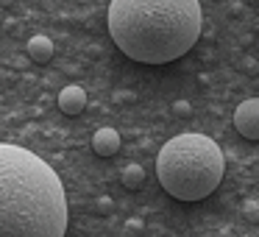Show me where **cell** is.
I'll return each instance as SVG.
<instances>
[{
	"instance_id": "8992f818",
	"label": "cell",
	"mask_w": 259,
	"mask_h": 237,
	"mask_svg": "<svg viewBox=\"0 0 259 237\" xmlns=\"http://www.w3.org/2000/svg\"><path fill=\"white\" fill-rule=\"evenodd\" d=\"M92 151L98 153V156H114V153L120 151V134L114 129H98L95 134H92Z\"/></svg>"
},
{
	"instance_id": "30bf717a",
	"label": "cell",
	"mask_w": 259,
	"mask_h": 237,
	"mask_svg": "<svg viewBox=\"0 0 259 237\" xmlns=\"http://www.w3.org/2000/svg\"><path fill=\"white\" fill-rule=\"evenodd\" d=\"M98 209H101V212H109V209H112V198L103 195L101 201H98Z\"/></svg>"
},
{
	"instance_id": "6da1fadb",
	"label": "cell",
	"mask_w": 259,
	"mask_h": 237,
	"mask_svg": "<svg viewBox=\"0 0 259 237\" xmlns=\"http://www.w3.org/2000/svg\"><path fill=\"white\" fill-rule=\"evenodd\" d=\"M67 223L56 170L28 148L0 142V237H64Z\"/></svg>"
},
{
	"instance_id": "8fae6325",
	"label": "cell",
	"mask_w": 259,
	"mask_h": 237,
	"mask_svg": "<svg viewBox=\"0 0 259 237\" xmlns=\"http://www.w3.org/2000/svg\"><path fill=\"white\" fill-rule=\"evenodd\" d=\"M9 3H12V0H0V6H9Z\"/></svg>"
},
{
	"instance_id": "3957f363",
	"label": "cell",
	"mask_w": 259,
	"mask_h": 237,
	"mask_svg": "<svg viewBox=\"0 0 259 237\" xmlns=\"http://www.w3.org/2000/svg\"><path fill=\"white\" fill-rule=\"evenodd\" d=\"M223 170V151L206 134H179L164 142L156 156L159 184L179 201H201L212 195Z\"/></svg>"
},
{
	"instance_id": "52a82bcc",
	"label": "cell",
	"mask_w": 259,
	"mask_h": 237,
	"mask_svg": "<svg viewBox=\"0 0 259 237\" xmlns=\"http://www.w3.org/2000/svg\"><path fill=\"white\" fill-rule=\"evenodd\" d=\"M25 51H28V56L34 59L36 64H45L53 59V42L48 40L45 34H36L28 40V45H25Z\"/></svg>"
},
{
	"instance_id": "ba28073f",
	"label": "cell",
	"mask_w": 259,
	"mask_h": 237,
	"mask_svg": "<svg viewBox=\"0 0 259 237\" xmlns=\"http://www.w3.org/2000/svg\"><path fill=\"white\" fill-rule=\"evenodd\" d=\"M145 184V170L140 165H125L123 168V187L125 190H140Z\"/></svg>"
},
{
	"instance_id": "277c9868",
	"label": "cell",
	"mask_w": 259,
	"mask_h": 237,
	"mask_svg": "<svg viewBox=\"0 0 259 237\" xmlns=\"http://www.w3.org/2000/svg\"><path fill=\"white\" fill-rule=\"evenodd\" d=\"M234 129L245 140L259 142V98H248L234 109Z\"/></svg>"
},
{
	"instance_id": "7a4b0ae2",
	"label": "cell",
	"mask_w": 259,
	"mask_h": 237,
	"mask_svg": "<svg viewBox=\"0 0 259 237\" xmlns=\"http://www.w3.org/2000/svg\"><path fill=\"white\" fill-rule=\"evenodd\" d=\"M198 0H112L109 34L128 59L167 64L192 51L201 36Z\"/></svg>"
},
{
	"instance_id": "5b68a950",
	"label": "cell",
	"mask_w": 259,
	"mask_h": 237,
	"mask_svg": "<svg viewBox=\"0 0 259 237\" xmlns=\"http://www.w3.org/2000/svg\"><path fill=\"white\" fill-rule=\"evenodd\" d=\"M59 109H62L64 114H81V112H84V109H87L84 87H78V84L64 87V90L59 92Z\"/></svg>"
},
{
	"instance_id": "9c48e42d",
	"label": "cell",
	"mask_w": 259,
	"mask_h": 237,
	"mask_svg": "<svg viewBox=\"0 0 259 237\" xmlns=\"http://www.w3.org/2000/svg\"><path fill=\"white\" fill-rule=\"evenodd\" d=\"M173 112L179 114V117H187V114L192 112V106H190L187 101H176V103H173Z\"/></svg>"
}]
</instances>
